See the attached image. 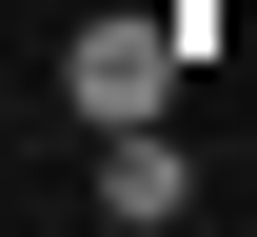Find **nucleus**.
<instances>
[{
  "label": "nucleus",
  "mask_w": 257,
  "mask_h": 237,
  "mask_svg": "<svg viewBox=\"0 0 257 237\" xmlns=\"http://www.w3.org/2000/svg\"><path fill=\"white\" fill-rule=\"evenodd\" d=\"M178 60H198V20H79V40H60V119H79V138L159 119V99H178Z\"/></svg>",
  "instance_id": "f257e3e1"
},
{
  "label": "nucleus",
  "mask_w": 257,
  "mask_h": 237,
  "mask_svg": "<svg viewBox=\"0 0 257 237\" xmlns=\"http://www.w3.org/2000/svg\"><path fill=\"white\" fill-rule=\"evenodd\" d=\"M79 198H99V217H119V237H159V217L198 198V158H178V138H159V119H119V138H99V178H79Z\"/></svg>",
  "instance_id": "f03ea898"
}]
</instances>
